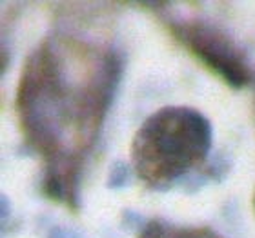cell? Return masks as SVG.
<instances>
[{
	"label": "cell",
	"instance_id": "6da1fadb",
	"mask_svg": "<svg viewBox=\"0 0 255 238\" xmlns=\"http://www.w3.org/2000/svg\"><path fill=\"white\" fill-rule=\"evenodd\" d=\"M195 53L204 62L213 68L217 73L224 77V80L234 87H243L250 80V75L241 60L228 48V42L221 37H215V33L199 31L190 38Z\"/></svg>",
	"mask_w": 255,
	"mask_h": 238
},
{
	"label": "cell",
	"instance_id": "277c9868",
	"mask_svg": "<svg viewBox=\"0 0 255 238\" xmlns=\"http://www.w3.org/2000/svg\"><path fill=\"white\" fill-rule=\"evenodd\" d=\"M49 238H79V235L75 233V231H71V229L57 228L49 233Z\"/></svg>",
	"mask_w": 255,
	"mask_h": 238
},
{
	"label": "cell",
	"instance_id": "7a4b0ae2",
	"mask_svg": "<svg viewBox=\"0 0 255 238\" xmlns=\"http://www.w3.org/2000/svg\"><path fill=\"white\" fill-rule=\"evenodd\" d=\"M128 180H129V169H128V165L124 162H115L112 165V173L108 176V185L113 187V189H119V187H123L126 184Z\"/></svg>",
	"mask_w": 255,
	"mask_h": 238
},
{
	"label": "cell",
	"instance_id": "3957f363",
	"mask_svg": "<svg viewBox=\"0 0 255 238\" xmlns=\"http://www.w3.org/2000/svg\"><path fill=\"white\" fill-rule=\"evenodd\" d=\"M46 193H48L51 198H57V200H60L64 195V189H62V184L59 182V178H55V176H51V178L46 180Z\"/></svg>",
	"mask_w": 255,
	"mask_h": 238
}]
</instances>
